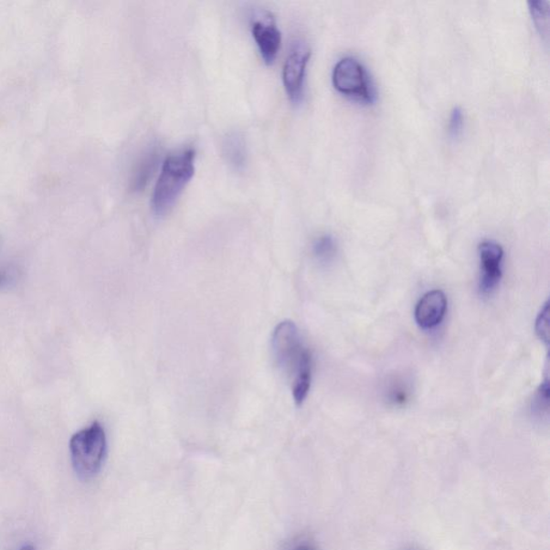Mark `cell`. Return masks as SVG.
<instances>
[{
	"instance_id": "cell-7",
	"label": "cell",
	"mask_w": 550,
	"mask_h": 550,
	"mask_svg": "<svg viewBox=\"0 0 550 550\" xmlns=\"http://www.w3.org/2000/svg\"><path fill=\"white\" fill-rule=\"evenodd\" d=\"M252 34L261 58L267 64H272L277 58L282 40L272 16L269 15L268 17L256 18L252 24Z\"/></svg>"
},
{
	"instance_id": "cell-16",
	"label": "cell",
	"mask_w": 550,
	"mask_h": 550,
	"mask_svg": "<svg viewBox=\"0 0 550 550\" xmlns=\"http://www.w3.org/2000/svg\"><path fill=\"white\" fill-rule=\"evenodd\" d=\"M20 550H36L33 546H24Z\"/></svg>"
},
{
	"instance_id": "cell-11",
	"label": "cell",
	"mask_w": 550,
	"mask_h": 550,
	"mask_svg": "<svg viewBox=\"0 0 550 550\" xmlns=\"http://www.w3.org/2000/svg\"><path fill=\"white\" fill-rule=\"evenodd\" d=\"M312 250H313L314 258L317 260L322 264H328L337 253V243H335L333 236L323 235L315 239Z\"/></svg>"
},
{
	"instance_id": "cell-8",
	"label": "cell",
	"mask_w": 550,
	"mask_h": 550,
	"mask_svg": "<svg viewBox=\"0 0 550 550\" xmlns=\"http://www.w3.org/2000/svg\"><path fill=\"white\" fill-rule=\"evenodd\" d=\"M448 310V298L442 291L427 292L415 309V320L423 329H432L439 325Z\"/></svg>"
},
{
	"instance_id": "cell-13",
	"label": "cell",
	"mask_w": 550,
	"mask_h": 550,
	"mask_svg": "<svg viewBox=\"0 0 550 550\" xmlns=\"http://www.w3.org/2000/svg\"><path fill=\"white\" fill-rule=\"evenodd\" d=\"M535 332L544 344H549V302L544 304L535 322Z\"/></svg>"
},
{
	"instance_id": "cell-17",
	"label": "cell",
	"mask_w": 550,
	"mask_h": 550,
	"mask_svg": "<svg viewBox=\"0 0 550 550\" xmlns=\"http://www.w3.org/2000/svg\"><path fill=\"white\" fill-rule=\"evenodd\" d=\"M299 550H313V549H311V548H309V547H302V548H301V549H299Z\"/></svg>"
},
{
	"instance_id": "cell-10",
	"label": "cell",
	"mask_w": 550,
	"mask_h": 550,
	"mask_svg": "<svg viewBox=\"0 0 550 550\" xmlns=\"http://www.w3.org/2000/svg\"><path fill=\"white\" fill-rule=\"evenodd\" d=\"M222 154L228 166L242 173L247 167L248 149L244 136L239 132H230L226 134L222 143Z\"/></svg>"
},
{
	"instance_id": "cell-3",
	"label": "cell",
	"mask_w": 550,
	"mask_h": 550,
	"mask_svg": "<svg viewBox=\"0 0 550 550\" xmlns=\"http://www.w3.org/2000/svg\"><path fill=\"white\" fill-rule=\"evenodd\" d=\"M70 454L73 469L81 480L93 479L100 473L107 454V438L102 426L95 421L77 432L70 439Z\"/></svg>"
},
{
	"instance_id": "cell-5",
	"label": "cell",
	"mask_w": 550,
	"mask_h": 550,
	"mask_svg": "<svg viewBox=\"0 0 550 550\" xmlns=\"http://www.w3.org/2000/svg\"><path fill=\"white\" fill-rule=\"evenodd\" d=\"M311 58L310 48L301 41L293 45L283 67V82L287 95L293 103L304 97L305 71Z\"/></svg>"
},
{
	"instance_id": "cell-2",
	"label": "cell",
	"mask_w": 550,
	"mask_h": 550,
	"mask_svg": "<svg viewBox=\"0 0 550 550\" xmlns=\"http://www.w3.org/2000/svg\"><path fill=\"white\" fill-rule=\"evenodd\" d=\"M195 158V149L188 146L171 153L164 160L152 196L151 206L155 216H166L173 209L183 189L193 178Z\"/></svg>"
},
{
	"instance_id": "cell-12",
	"label": "cell",
	"mask_w": 550,
	"mask_h": 550,
	"mask_svg": "<svg viewBox=\"0 0 550 550\" xmlns=\"http://www.w3.org/2000/svg\"><path fill=\"white\" fill-rule=\"evenodd\" d=\"M529 10L537 30L544 38L549 34V9L547 2H530Z\"/></svg>"
},
{
	"instance_id": "cell-4",
	"label": "cell",
	"mask_w": 550,
	"mask_h": 550,
	"mask_svg": "<svg viewBox=\"0 0 550 550\" xmlns=\"http://www.w3.org/2000/svg\"><path fill=\"white\" fill-rule=\"evenodd\" d=\"M333 83L341 94L354 100L365 103L375 101V90L369 73L355 58L345 57L334 65Z\"/></svg>"
},
{
	"instance_id": "cell-15",
	"label": "cell",
	"mask_w": 550,
	"mask_h": 550,
	"mask_svg": "<svg viewBox=\"0 0 550 550\" xmlns=\"http://www.w3.org/2000/svg\"><path fill=\"white\" fill-rule=\"evenodd\" d=\"M11 279L12 275L8 269H0V289H3L4 286L9 284Z\"/></svg>"
},
{
	"instance_id": "cell-9",
	"label": "cell",
	"mask_w": 550,
	"mask_h": 550,
	"mask_svg": "<svg viewBox=\"0 0 550 550\" xmlns=\"http://www.w3.org/2000/svg\"><path fill=\"white\" fill-rule=\"evenodd\" d=\"M160 157L161 152L156 145L146 149L140 155L136 164H134L131 175V188L133 192L143 191L144 187L148 185Z\"/></svg>"
},
{
	"instance_id": "cell-6",
	"label": "cell",
	"mask_w": 550,
	"mask_h": 550,
	"mask_svg": "<svg viewBox=\"0 0 550 550\" xmlns=\"http://www.w3.org/2000/svg\"><path fill=\"white\" fill-rule=\"evenodd\" d=\"M481 274L480 290L484 295H489L500 283L502 278L501 264L503 260V249L494 241H484L479 247Z\"/></svg>"
},
{
	"instance_id": "cell-1",
	"label": "cell",
	"mask_w": 550,
	"mask_h": 550,
	"mask_svg": "<svg viewBox=\"0 0 550 550\" xmlns=\"http://www.w3.org/2000/svg\"><path fill=\"white\" fill-rule=\"evenodd\" d=\"M271 347L275 364L290 383L293 400L301 406L311 388L313 358L296 323L280 322L273 330Z\"/></svg>"
},
{
	"instance_id": "cell-14",
	"label": "cell",
	"mask_w": 550,
	"mask_h": 550,
	"mask_svg": "<svg viewBox=\"0 0 550 550\" xmlns=\"http://www.w3.org/2000/svg\"><path fill=\"white\" fill-rule=\"evenodd\" d=\"M464 115L460 107L451 110L449 121V134L451 138H457L462 132Z\"/></svg>"
}]
</instances>
